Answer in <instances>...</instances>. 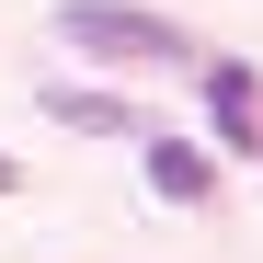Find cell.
I'll return each instance as SVG.
<instances>
[{
    "label": "cell",
    "instance_id": "cell-1",
    "mask_svg": "<svg viewBox=\"0 0 263 263\" xmlns=\"http://www.w3.org/2000/svg\"><path fill=\"white\" fill-rule=\"evenodd\" d=\"M58 34H69V46H92V58H115V69H172V58H183V23L138 12V0H69Z\"/></svg>",
    "mask_w": 263,
    "mask_h": 263
},
{
    "label": "cell",
    "instance_id": "cell-2",
    "mask_svg": "<svg viewBox=\"0 0 263 263\" xmlns=\"http://www.w3.org/2000/svg\"><path fill=\"white\" fill-rule=\"evenodd\" d=\"M206 115H217V138H229V149H263V92H252V69H240V58H217V69H206Z\"/></svg>",
    "mask_w": 263,
    "mask_h": 263
},
{
    "label": "cell",
    "instance_id": "cell-3",
    "mask_svg": "<svg viewBox=\"0 0 263 263\" xmlns=\"http://www.w3.org/2000/svg\"><path fill=\"white\" fill-rule=\"evenodd\" d=\"M149 183H160L172 206H206V195H217V160L183 149V138H160V149H149Z\"/></svg>",
    "mask_w": 263,
    "mask_h": 263
},
{
    "label": "cell",
    "instance_id": "cell-4",
    "mask_svg": "<svg viewBox=\"0 0 263 263\" xmlns=\"http://www.w3.org/2000/svg\"><path fill=\"white\" fill-rule=\"evenodd\" d=\"M46 115H58V126H92V138H115V126H126L115 92H46Z\"/></svg>",
    "mask_w": 263,
    "mask_h": 263
},
{
    "label": "cell",
    "instance_id": "cell-5",
    "mask_svg": "<svg viewBox=\"0 0 263 263\" xmlns=\"http://www.w3.org/2000/svg\"><path fill=\"white\" fill-rule=\"evenodd\" d=\"M12 183H23V172H12V160H0V195H12Z\"/></svg>",
    "mask_w": 263,
    "mask_h": 263
}]
</instances>
